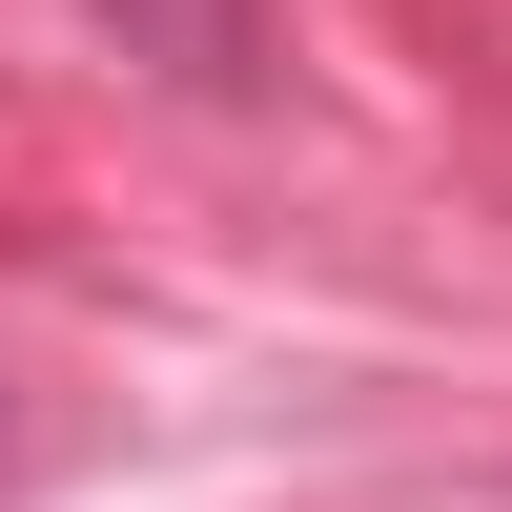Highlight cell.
<instances>
[{
	"instance_id": "6da1fadb",
	"label": "cell",
	"mask_w": 512,
	"mask_h": 512,
	"mask_svg": "<svg viewBox=\"0 0 512 512\" xmlns=\"http://www.w3.org/2000/svg\"><path fill=\"white\" fill-rule=\"evenodd\" d=\"M82 21H103L123 62H164L185 103H246V82H267V0H82Z\"/></svg>"
},
{
	"instance_id": "7a4b0ae2",
	"label": "cell",
	"mask_w": 512,
	"mask_h": 512,
	"mask_svg": "<svg viewBox=\"0 0 512 512\" xmlns=\"http://www.w3.org/2000/svg\"><path fill=\"white\" fill-rule=\"evenodd\" d=\"M0 451H21V431H0Z\"/></svg>"
}]
</instances>
